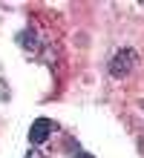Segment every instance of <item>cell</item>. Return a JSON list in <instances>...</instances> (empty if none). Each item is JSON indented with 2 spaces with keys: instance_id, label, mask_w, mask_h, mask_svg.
<instances>
[{
  "instance_id": "obj_1",
  "label": "cell",
  "mask_w": 144,
  "mask_h": 158,
  "mask_svg": "<svg viewBox=\"0 0 144 158\" xmlns=\"http://www.w3.org/2000/svg\"><path fill=\"white\" fill-rule=\"evenodd\" d=\"M133 63H136V52H133V49H118L115 58L110 60V75L112 78H124L133 69Z\"/></svg>"
},
{
  "instance_id": "obj_2",
  "label": "cell",
  "mask_w": 144,
  "mask_h": 158,
  "mask_svg": "<svg viewBox=\"0 0 144 158\" xmlns=\"http://www.w3.org/2000/svg\"><path fill=\"white\" fill-rule=\"evenodd\" d=\"M52 129H55V124L49 118H37L32 124V129H29V141H32V144H43L46 138L52 135Z\"/></svg>"
},
{
  "instance_id": "obj_3",
  "label": "cell",
  "mask_w": 144,
  "mask_h": 158,
  "mask_svg": "<svg viewBox=\"0 0 144 158\" xmlns=\"http://www.w3.org/2000/svg\"><path fill=\"white\" fill-rule=\"evenodd\" d=\"M26 158H43V155L37 152V150H29V152H26Z\"/></svg>"
},
{
  "instance_id": "obj_4",
  "label": "cell",
  "mask_w": 144,
  "mask_h": 158,
  "mask_svg": "<svg viewBox=\"0 0 144 158\" xmlns=\"http://www.w3.org/2000/svg\"><path fill=\"white\" fill-rule=\"evenodd\" d=\"M75 158H92L89 152H75Z\"/></svg>"
}]
</instances>
